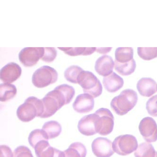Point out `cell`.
I'll list each match as a JSON object with an SVG mask.
<instances>
[{
  "label": "cell",
  "mask_w": 157,
  "mask_h": 157,
  "mask_svg": "<svg viewBox=\"0 0 157 157\" xmlns=\"http://www.w3.org/2000/svg\"><path fill=\"white\" fill-rule=\"evenodd\" d=\"M139 129L144 139L148 143L157 140V124L151 117H146L140 121Z\"/></svg>",
  "instance_id": "9"
},
{
  "label": "cell",
  "mask_w": 157,
  "mask_h": 157,
  "mask_svg": "<svg viewBox=\"0 0 157 157\" xmlns=\"http://www.w3.org/2000/svg\"><path fill=\"white\" fill-rule=\"evenodd\" d=\"M1 157H13V152L10 147L7 145L0 146Z\"/></svg>",
  "instance_id": "31"
},
{
  "label": "cell",
  "mask_w": 157,
  "mask_h": 157,
  "mask_svg": "<svg viewBox=\"0 0 157 157\" xmlns=\"http://www.w3.org/2000/svg\"><path fill=\"white\" fill-rule=\"evenodd\" d=\"M137 53L140 57L145 60H150L157 57V48H137Z\"/></svg>",
  "instance_id": "27"
},
{
  "label": "cell",
  "mask_w": 157,
  "mask_h": 157,
  "mask_svg": "<svg viewBox=\"0 0 157 157\" xmlns=\"http://www.w3.org/2000/svg\"><path fill=\"white\" fill-rule=\"evenodd\" d=\"M134 155L135 157H157V151L151 144L143 142L139 145Z\"/></svg>",
  "instance_id": "22"
},
{
  "label": "cell",
  "mask_w": 157,
  "mask_h": 157,
  "mask_svg": "<svg viewBox=\"0 0 157 157\" xmlns=\"http://www.w3.org/2000/svg\"><path fill=\"white\" fill-rule=\"evenodd\" d=\"M136 61L134 59L126 63H119L115 61V70L122 76H128L135 71L136 69Z\"/></svg>",
  "instance_id": "23"
},
{
  "label": "cell",
  "mask_w": 157,
  "mask_h": 157,
  "mask_svg": "<svg viewBox=\"0 0 157 157\" xmlns=\"http://www.w3.org/2000/svg\"><path fill=\"white\" fill-rule=\"evenodd\" d=\"M17 88L15 85L9 83L0 84V101L6 102L13 99L17 94Z\"/></svg>",
  "instance_id": "19"
},
{
  "label": "cell",
  "mask_w": 157,
  "mask_h": 157,
  "mask_svg": "<svg viewBox=\"0 0 157 157\" xmlns=\"http://www.w3.org/2000/svg\"><path fill=\"white\" fill-rule=\"evenodd\" d=\"M21 73V68L18 64L10 62L1 69V79L4 83L11 84L19 79Z\"/></svg>",
  "instance_id": "11"
},
{
  "label": "cell",
  "mask_w": 157,
  "mask_h": 157,
  "mask_svg": "<svg viewBox=\"0 0 157 157\" xmlns=\"http://www.w3.org/2000/svg\"><path fill=\"white\" fill-rule=\"evenodd\" d=\"M157 84L153 79L143 78L137 83V89L140 95L144 97H149L156 93Z\"/></svg>",
  "instance_id": "16"
},
{
  "label": "cell",
  "mask_w": 157,
  "mask_h": 157,
  "mask_svg": "<svg viewBox=\"0 0 157 157\" xmlns=\"http://www.w3.org/2000/svg\"><path fill=\"white\" fill-rule=\"evenodd\" d=\"M83 69L79 66L73 65L68 67L64 72V77L67 81L72 83H78V79Z\"/></svg>",
  "instance_id": "25"
},
{
  "label": "cell",
  "mask_w": 157,
  "mask_h": 157,
  "mask_svg": "<svg viewBox=\"0 0 157 157\" xmlns=\"http://www.w3.org/2000/svg\"><path fill=\"white\" fill-rule=\"evenodd\" d=\"M75 94V89L72 86L67 84L57 86L42 99L44 112L41 118H48L54 115L62 106L70 103Z\"/></svg>",
  "instance_id": "1"
},
{
  "label": "cell",
  "mask_w": 157,
  "mask_h": 157,
  "mask_svg": "<svg viewBox=\"0 0 157 157\" xmlns=\"http://www.w3.org/2000/svg\"><path fill=\"white\" fill-rule=\"evenodd\" d=\"M112 48H98L96 51L100 54H106L111 51Z\"/></svg>",
  "instance_id": "32"
},
{
  "label": "cell",
  "mask_w": 157,
  "mask_h": 157,
  "mask_svg": "<svg viewBox=\"0 0 157 157\" xmlns=\"http://www.w3.org/2000/svg\"><path fill=\"white\" fill-rule=\"evenodd\" d=\"M65 157H86L87 149L81 142H74L71 144L68 148L64 151Z\"/></svg>",
  "instance_id": "18"
},
{
  "label": "cell",
  "mask_w": 157,
  "mask_h": 157,
  "mask_svg": "<svg viewBox=\"0 0 157 157\" xmlns=\"http://www.w3.org/2000/svg\"><path fill=\"white\" fill-rule=\"evenodd\" d=\"M57 55V51L56 48H44V53L41 59L44 62L50 63L55 60Z\"/></svg>",
  "instance_id": "29"
},
{
  "label": "cell",
  "mask_w": 157,
  "mask_h": 157,
  "mask_svg": "<svg viewBox=\"0 0 157 157\" xmlns=\"http://www.w3.org/2000/svg\"><path fill=\"white\" fill-rule=\"evenodd\" d=\"M103 83L105 90L110 93H115L124 86L123 79L115 72H113L107 77H104Z\"/></svg>",
  "instance_id": "17"
},
{
  "label": "cell",
  "mask_w": 157,
  "mask_h": 157,
  "mask_svg": "<svg viewBox=\"0 0 157 157\" xmlns=\"http://www.w3.org/2000/svg\"><path fill=\"white\" fill-rule=\"evenodd\" d=\"M95 113L98 116L96 123L97 133L105 136L112 133L114 125V117L112 112L107 108H101Z\"/></svg>",
  "instance_id": "7"
},
{
  "label": "cell",
  "mask_w": 157,
  "mask_h": 157,
  "mask_svg": "<svg viewBox=\"0 0 157 157\" xmlns=\"http://www.w3.org/2000/svg\"><path fill=\"white\" fill-rule=\"evenodd\" d=\"M44 53V48H25L19 53V60L25 67H33L42 58Z\"/></svg>",
  "instance_id": "8"
},
{
  "label": "cell",
  "mask_w": 157,
  "mask_h": 157,
  "mask_svg": "<svg viewBox=\"0 0 157 157\" xmlns=\"http://www.w3.org/2000/svg\"><path fill=\"white\" fill-rule=\"evenodd\" d=\"M58 78L57 71L54 68L43 66L36 70L33 74L32 82L35 87L43 88L56 82Z\"/></svg>",
  "instance_id": "5"
},
{
  "label": "cell",
  "mask_w": 157,
  "mask_h": 157,
  "mask_svg": "<svg viewBox=\"0 0 157 157\" xmlns=\"http://www.w3.org/2000/svg\"><path fill=\"white\" fill-rule=\"evenodd\" d=\"M42 129L46 132L49 139H52L60 135L62 131V127L57 121H50L44 124Z\"/></svg>",
  "instance_id": "20"
},
{
  "label": "cell",
  "mask_w": 157,
  "mask_h": 157,
  "mask_svg": "<svg viewBox=\"0 0 157 157\" xmlns=\"http://www.w3.org/2000/svg\"><path fill=\"white\" fill-rule=\"evenodd\" d=\"M137 101V93L131 89H126L121 92L118 96L114 97L110 105L117 114L123 116L133 109Z\"/></svg>",
  "instance_id": "2"
},
{
  "label": "cell",
  "mask_w": 157,
  "mask_h": 157,
  "mask_svg": "<svg viewBox=\"0 0 157 157\" xmlns=\"http://www.w3.org/2000/svg\"><path fill=\"white\" fill-rule=\"evenodd\" d=\"M114 64L115 62L111 56L104 55L97 59L94 69L99 75L107 77L113 73Z\"/></svg>",
  "instance_id": "15"
},
{
  "label": "cell",
  "mask_w": 157,
  "mask_h": 157,
  "mask_svg": "<svg viewBox=\"0 0 157 157\" xmlns=\"http://www.w3.org/2000/svg\"><path fill=\"white\" fill-rule=\"evenodd\" d=\"M44 112V104L42 100L34 96H31L19 106L17 110V116L21 121L29 122L36 117H41Z\"/></svg>",
  "instance_id": "3"
},
{
  "label": "cell",
  "mask_w": 157,
  "mask_h": 157,
  "mask_svg": "<svg viewBox=\"0 0 157 157\" xmlns=\"http://www.w3.org/2000/svg\"><path fill=\"white\" fill-rule=\"evenodd\" d=\"M134 50L132 48L120 47L117 48L115 53V60L119 63H126L133 59Z\"/></svg>",
  "instance_id": "24"
},
{
  "label": "cell",
  "mask_w": 157,
  "mask_h": 157,
  "mask_svg": "<svg viewBox=\"0 0 157 157\" xmlns=\"http://www.w3.org/2000/svg\"><path fill=\"white\" fill-rule=\"evenodd\" d=\"M146 109L150 115L157 117V95H154L148 100Z\"/></svg>",
  "instance_id": "28"
},
{
  "label": "cell",
  "mask_w": 157,
  "mask_h": 157,
  "mask_svg": "<svg viewBox=\"0 0 157 157\" xmlns=\"http://www.w3.org/2000/svg\"><path fill=\"white\" fill-rule=\"evenodd\" d=\"M78 84L81 86L84 93L90 94L93 98L99 97L102 93L101 82L90 71H83L79 77Z\"/></svg>",
  "instance_id": "4"
},
{
  "label": "cell",
  "mask_w": 157,
  "mask_h": 157,
  "mask_svg": "<svg viewBox=\"0 0 157 157\" xmlns=\"http://www.w3.org/2000/svg\"><path fill=\"white\" fill-rule=\"evenodd\" d=\"M58 48L71 56H90L96 50V48Z\"/></svg>",
  "instance_id": "21"
},
{
  "label": "cell",
  "mask_w": 157,
  "mask_h": 157,
  "mask_svg": "<svg viewBox=\"0 0 157 157\" xmlns=\"http://www.w3.org/2000/svg\"><path fill=\"white\" fill-rule=\"evenodd\" d=\"M13 157H33V156L28 147L20 146L14 150Z\"/></svg>",
  "instance_id": "30"
},
{
  "label": "cell",
  "mask_w": 157,
  "mask_h": 157,
  "mask_svg": "<svg viewBox=\"0 0 157 157\" xmlns=\"http://www.w3.org/2000/svg\"><path fill=\"white\" fill-rule=\"evenodd\" d=\"M34 149L37 157H65L64 151L51 147L48 140L40 141Z\"/></svg>",
  "instance_id": "12"
},
{
  "label": "cell",
  "mask_w": 157,
  "mask_h": 157,
  "mask_svg": "<svg viewBox=\"0 0 157 157\" xmlns=\"http://www.w3.org/2000/svg\"><path fill=\"white\" fill-rule=\"evenodd\" d=\"M94 101L93 97L86 93L78 95L72 105L74 110L80 113H85L90 112L94 109Z\"/></svg>",
  "instance_id": "14"
},
{
  "label": "cell",
  "mask_w": 157,
  "mask_h": 157,
  "mask_svg": "<svg viewBox=\"0 0 157 157\" xmlns=\"http://www.w3.org/2000/svg\"><path fill=\"white\" fill-rule=\"evenodd\" d=\"M92 150L96 157H111L114 153L112 141L104 137H98L93 140Z\"/></svg>",
  "instance_id": "10"
},
{
  "label": "cell",
  "mask_w": 157,
  "mask_h": 157,
  "mask_svg": "<svg viewBox=\"0 0 157 157\" xmlns=\"http://www.w3.org/2000/svg\"><path fill=\"white\" fill-rule=\"evenodd\" d=\"M49 138L43 129H36L30 133L28 141L32 147L34 148L36 144L43 140H48Z\"/></svg>",
  "instance_id": "26"
},
{
  "label": "cell",
  "mask_w": 157,
  "mask_h": 157,
  "mask_svg": "<svg viewBox=\"0 0 157 157\" xmlns=\"http://www.w3.org/2000/svg\"></svg>",
  "instance_id": "33"
},
{
  "label": "cell",
  "mask_w": 157,
  "mask_h": 157,
  "mask_svg": "<svg viewBox=\"0 0 157 157\" xmlns=\"http://www.w3.org/2000/svg\"><path fill=\"white\" fill-rule=\"evenodd\" d=\"M138 147L136 137L131 135H121L113 142L114 151L121 156H127L136 151Z\"/></svg>",
  "instance_id": "6"
},
{
  "label": "cell",
  "mask_w": 157,
  "mask_h": 157,
  "mask_svg": "<svg viewBox=\"0 0 157 157\" xmlns=\"http://www.w3.org/2000/svg\"><path fill=\"white\" fill-rule=\"evenodd\" d=\"M97 114H90L85 116L79 121L78 128L79 131L82 135L91 136L97 133L96 130V123Z\"/></svg>",
  "instance_id": "13"
}]
</instances>
